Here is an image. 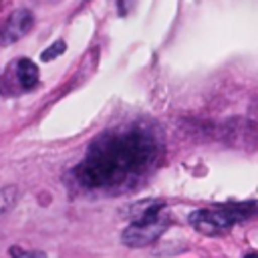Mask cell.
<instances>
[{
    "label": "cell",
    "instance_id": "1",
    "mask_svg": "<svg viewBox=\"0 0 258 258\" xmlns=\"http://www.w3.org/2000/svg\"><path fill=\"white\" fill-rule=\"evenodd\" d=\"M169 226V220L167 218H157L153 222H131L123 234H121V242L129 248H143V246H149L153 244L163 232L165 228Z\"/></svg>",
    "mask_w": 258,
    "mask_h": 258
},
{
    "label": "cell",
    "instance_id": "6",
    "mask_svg": "<svg viewBox=\"0 0 258 258\" xmlns=\"http://www.w3.org/2000/svg\"><path fill=\"white\" fill-rule=\"evenodd\" d=\"M10 256L12 258H46L42 252H28V250H22L18 246H12L10 248Z\"/></svg>",
    "mask_w": 258,
    "mask_h": 258
},
{
    "label": "cell",
    "instance_id": "5",
    "mask_svg": "<svg viewBox=\"0 0 258 258\" xmlns=\"http://www.w3.org/2000/svg\"><path fill=\"white\" fill-rule=\"evenodd\" d=\"M67 50V44L62 42V40H56V42H52L50 46H46L44 50H42V54H40V58L44 60V62H48V60H52V58H56V56H60L62 52Z\"/></svg>",
    "mask_w": 258,
    "mask_h": 258
},
{
    "label": "cell",
    "instance_id": "4",
    "mask_svg": "<svg viewBox=\"0 0 258 258\" xmlns=\"http://www.w3.org/2000/svg\"><path fill=\"white\" fill-rule=\"evenodd\" d=\"M16 198H18V187L16 185H4V187H0V218L14 208Z\"/></svg>",
    "mask_w": 258,
    "mask_h": 258
},
{
    "label": "cell",
    "instance_id": "7",
    "mask_svg": "<svg viewBox=\"0 0 258 258\" xmlns=\"http://www.w3.org/2000/svg\"><path fill=\"white\" fill-rule=\"evenodd\" d=\"M244 258H258V254H256V252H250V254H246Z\"/></svg>",
    "mask_w": 258,
    "mask_h": 258
},
{
    "label": "cell",
    "instance_id": "3",
    "mask_svg": "<svg viewBox=\"0 0 258 258\" xmlns=\"http://www.w3.org/2000/svg\"><path fill=\"white\" fill-rule=\"evenodd\" d=\"M16 77L20 87L32 89L38 85V67L30 58H18L16 60Z\"/></svg>",
    "mask_w": 258,
    "mask_h": 258
},
{
    "label": "cell",
    "instance_id": "2",
    "mask_svg": "<svg viewBox=\"0 0 258 258\" xmlns=\"http://www.w3.org/2000/svg\"><path fill=\"white\" fill-rule=\"evenodd\" d=\"M34 24V16L28 8H16L6 20L4 24L0 26V44L2 46H8V44H14L18 42L24 34L30 32Z\"/></svg>",
    "mask_w": 258,
    "mask_h": 258
}]
</instances>
